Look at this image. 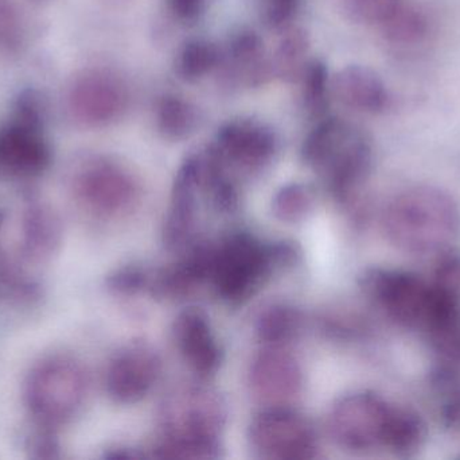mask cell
Returning <instances> with one entry per match:
<instances>
[{"mask_svg":"<svg viewBox=\"0 0 460 460\" xmlns=\"http://www.w3.org/2000/svg\"><path fill=\"white\" fill-rule=\"evenodd\" d=\"M228 410L215 389L182 385L172 389L159 408L162 439L154 456L162 459H217Z\"/></svg>","mask_w":460,"mask_h":460,"instance_id":"cell-1","label":"cell"},{"mask_svg":"<svg viewBox=\"0 0 460 460\" xmlns=\"http://www.w3.org/2000/svg\"><path fill=\"white\" fill-rule=\"evenodd\" d=\"M381 227L388 242L402 253L438 254L459 237V205L439 186H411L384 208Z\"/></svg>","mask_w":460,"mask_h":460,"instance_id":"cell-2","label":"cell"},{"mask_svg":"<svg viewBox=\"0 0 460 460\" xmlns=\"http://www.w3.org/2000/svg\"><path fill=\"white\" fill-rule=\"evenodd\" d=\"M300 250L294 242L265 243L249 232H232L212 245L209 284L229 305H240L256 294L276 270L294 266Z\"/></svg>","mask_w":460,"mask_h":460,"instance_id":"cell-3","label":"cell"},{"mask_svg":"<svg viewBox=\"0 0 460 460\" xmlns=\"http://www.w3.org/2000/svg\"><path fill=\"white\" fill-rule=\"evenodd\" d=\"M302 159L340 204L358 207L373 161L369 140L358 129L343 119H322L303 142Z\"/></svg>","mask_w":460,"mask_h":460,"instance_id":"cell-4","label":"cell"},{"mask_svg":"<svg viewBox=\"0 0 460 460\" xmlns=\"http://www.w3.org/2000/svg\"><path fill=\"white\" fill-rule=\"evenodd\" d=\"M86 394V373L66 356L43 361L32 370L26 383L27 407L45 426H59L75 418Z\"/></svg>","mask_w":460,"mask_h":460,"instance_id":"cell-5","label":"cell"},{"mask_svg":"<svg viewBox=\"0 0 460 460\" xmlns=\"http://www.w3.org/2000/svg\"><path fill=\"white\" fill-rule=\"evenodd\" d=\"M365 296L397 326L423 329L429 318L432 289L416 273L392 267H372L361 277Z\"/></svg>","mask_w":460,"mask_h":460,"instance_id":"cell-6","label":"cell"},{"mask_svg":"<svg viewBox=\"0 0 460 460\" xmlns=\"http://www.w3.org/2000/svg\"><path fill=\"white\" fill-rule=\"evenodd\" d=\"M394 405L373 392L348 394L330 410V435L338 446L353 453L384 448Z\"/></svg>","mask_w":460,"mask_h":460,"instance_id":"cell-7","label":"cell"},{"mask_svg":"<svg viewBox=\"0 0 460 460\" xmlns=\"http://www.w3.org/2000/svg\"><path fill=\"white\" fill-rule=\"evenodd\" d=\"M252 450L262 459L305 460L318 456L313 424L291 407L265 408L249 426Z\"/></svg>","mask_w":460,"mask_h":460,"instance_id":"cell-8","label":"cell"},{"mask_svg":"<svg viewBox=\"0 0 460 460\" xmlns=\"http://www.w3.org/2000/svg\"><path fill=\"white\" fill-rule=\"evenodd\" d=\"M128 104L123 83L112 73L89 69L75 77L67 91V107L84 126L104 127L119 121Z\"/></svg>","mask_w":460,"mask_h":460,"instance_id":"cell-9","label":"cell"},{"mask_svg":"<svg viewBox=\"0 0 460 460\" xmlns=\"http://www.w3.org/2000/svg\"><path fill=\"white\" fill-rule=\"evenodd\" d=\"M75 192L94 212L116 216L134 207L139 197V185L126 167L108 159H96L75 178Z\"/></svg>","mask_w":460,"mask_h":460,"instance_id":"cell-10","label":"cell"},{"mask_svg":"<svg viewBox=\"0 0 460 460\" xmlns=\"http://www.w3.org/2000/svg\"><path fill=\"white\" fill-rule=\"evenodd\" d=\"M210 149L226 169L252 175L265 169L272 162L278 151V140L267 124L240 119L224 124Z\"/></svg>","mask_w":460,"mask_h":460,"instance_id":"cell-11","label":"cell"},{"mask_svg":"<svg viewBox=\"0 0 460 460\" xmlns=\"http://www.w3.org/2000/svg\"><path fill=\"white\" fill-rule=\"evenodd\" d=\"M249 386L265 408L291 407L305 386L302 366L283 347H265L252 362Z\"/></svg>","mask_w":460,"mask_h":460,"instance_id":"cell-12","label":"cell"},{"mask_svg":"<svg viewBox=\"0 0 460 460\" xmlns=\"http://www.w3.org/2000/svg\"><path fill=\"white\" fill-rule=\"evenodd\" d=\"M51 158V146L40 124L13 116L0 127V177H37L50 167Z\"/></svg>","mask_w":460,"mask_h":460,"instance_id":"cell-13","label":"cell"},{"mask_svg":"<svg viewBox=\"0 0 460 460\" xmlns=\"http://www.w3.org/2000/svg\"><path fill=\"white\" fill-rule=\"evenodd\" d=\"M161 373L162 361L158 353L145 343H134L111 362L105 388L113 401L137 404L150 393Z\"/></svg>","mask_w":460,"mask_h":460,"instance_id":"cell-14","label":"cell"},{"mask_svg":"<svg viewBox=\"0 0 460 460\" xmlns=\"http://www.w3.org/2000/svg\"><path fill=\"white\" fill-rule=\"evenodd\" d=\"M201 194V172L197 154L182 162L172 183L164 226V243L167 250H182L190 242L196 230Z\"/></svg>","mask_w":460,"mask_h":460,"instance_id":"cell-15","label":"cell"},{"mask_svg":"<svg viewBox=\"0 0 460 460\" xmlns=\"http://www.w3.org/2000/svg\"><path fill=\"white\" fill-rule=\"evenodd\" d=\"M174 339L186 364L202 378L213 377L223 364V350L199 308H188L174 323Z\"/></svg>","mask_w":460,"mask_h":460,"instance_id":"cell-16","label":"cell"},{"mask_svg":"<svg viewBox=\"0 0 460 460\" xmlns=\"http://www.w3.org/2000/svg\"><path fill=\"white\" fill-rule=\"evenodd\" d=\"M212 243H202L169 266L151 272L148 293L155 299L181 300L209 283Z\"/></svg>","mask_w":460,"mask_h":460,"instance_id":"cell-17","label":"cell"},{"mask_svg":"<svg viewBox=\"0 0 460 460\" xmlns=\"http://www.w3.org/2000/svg\"><path fill=\"white\" fill-rule=\"evenodd\" d=\"M332 95L346 108L364 113L385 110L389 96L380 76L364 65H348L332 78Z\"/></svg>","mask_w":460,"mask_h":460,"instance_id":"cell-18","label":"cell"},{"mask_svg":"<svg viewBox=\"0 0 460 460\" xmlns=\"http://www.w3.org/2000/svg\"><path fill=\"white\" fill-rule=\"evenodd\" d=\"M226 59L246 86H259L270 77L272 64L265 59L264 42L253 30H241L230 38Z\"/></svg>","mask_w":460,"mask_h":460,"instance_id":"cell-19","label":"cell"},{"mask_svg":"<svg viewBox=\"0 0 460 460\" xmlns=\"http://www.w3.org/2000/svg\"><path fill=\"white\" fill-rule=\"evenodd\" d=\"M429 437L426 421L410 408L394 405L384 448L394 455L410 456L426 445Z\"/></svg>","mask_w":460,"mask_h":460,"instance_id":"cell-20","label":"cell"},{"mask_svg":"<svg viewBox=\"0 0 460 460\" xmlns=\"http://www.w3.org/2000/svg\"><path fill=\"white\" fill-rule=\"evenodd\" d=\"M303 316L294 305L276 302L264 308L256 320V335L265 347H284L302 329Z\"/></svg>","mask_w":460,"mask_h":460,"instance_id":"cell-21","label":"cell"},{"mask_svg":"<svg viewBox=\"0 0 460 460\" xmlns=\"http://www.w3.org/2000/svg\"><path fill=\"white\" fill-rule=\"evenodd\" d=\"M459 365L438 362L429 373V386L439 399V419L447 431L460 434Z\"/></svg>","mask_w":460,"mask_h":460,"instance_id":"cell-22","label":"cell"},{"mask_svg":"<svg viewBox=\"0 0 460 460\" xmlns=\"http://www.w3.org/2000/svg\"><path fill=\"white\" fill-rule=\"evenodd\" d=\"M310 50V38L302 27L288 26L284 29L273 54L272 70L287 81L300 80Z\"/></svg>","mask_w":460,"mask_h":460,"instance_id":"cell-23","label":"cell"},{"mask_svg":"<svg viewBox=\"0 0 460 460\" xmlns=\"http://www.w3.org/2000/svg\"><path fill=\"white\" fill-rule=\"evenodd\" d=\"M155 123L156 129L166 140H182L196 131L199 113L183 97L166 95L156 105Z\"/></svg>","mask_w":460,"mask_h":460,"instance_id":"cell-24","label":"cell"},{"mask_svg":"<svg viewBox=\"0 0 460 460\" xmlns=\"http://www.w3.org/2000/svg\"><path fill=\"white\" fill-rule=\"evenodd\" d=\"M221 51L208 40H190L180 49L175 59L178 76L186 81H197L220 67Z\"/></svg>","mask_w":460,"mask_h":460,"instance_id":"cell-25","label":"cell"},{"mask_svg":"<svg viewBox=\"0 0 460 460\" xmlns=\"http://www.w3.org/2000/svg\"><path fill=\"white\" fill-rule=\"evenodd\" d=\"M315 192L302 183L281 186L272 199V212L283 223H299L315 208Z\"/></svg>","mask_w":460,"mask_h":460,"instance_id":"cell-26","label":"cell"},{"mask_svg":"<svg viewBox=\"0 0 460 460\" xmlns=\"http://www.w3.org/2000/svg\"><path fill=\"white\" fill-rule=\"evenodd\" d=\"M300 81L305 111L314 118H319L326 113L332 94V78L326 64L321 59L308 61Z\"/></svg>","mask_w":460,"mask_h":460,"instance_id":"cell-27","label":"cell"},{"mask_svg":"<svg viewBox=\"0 0 460 460\" xmlns=\"http://www.w3.org/2000/svg\"><path fill=\"white\" fill-rule=\"evenodd\" d=\"M380 29L391 42L411 45L423 40L427 32V21L418 8L402 2Z\"/></svg>","mask_w":460,"mask_h":460,"instance_id":"cell-28","label":"cell"},{"mask_svg":"<svg viewBox=\"0 0 460 460\" xmlns=\"http://www.w3.org/2000/svg\"><path fill=\"white\" fill-rule=\"evenodd\" d=\"M26 243L37 254H49L54 250L61 237L59 221L50 211L43 208L31 210L26 219Z\"/></svg>","mask_w":460,"mask_h":460,"instance_id":"cell-29","label":"cell"},{"mask_svg":"<svg viewBox=\"0 0 460 460\" xmlns=\"http://www.w3.org/2000/svg\"><path fill=\"white\" fill-rule=\"evenodd\" d=\"M429 283L438 291L460 302V248L450 246L437 254Z\"/></svg>","mask_w":460,"mask_h":460,"instance_id":"cell-30","label":"cell"},{"mask_svg":"<svg viewBox=\"0 0 460 460\" xmlns=\"http://www.w3.org/2000/svg\"><path fill=\"white\" fill-rule=\"evenodd\" d=\"M351 18L381 27L402 5L404 0H340Z\"/></svg>","mask_w":460,"mask_h":460,"instance_id":"cell-31","label":"cell"},{"mask_svg":"<svg viewBox=\"0 0 460 460\" xmlns=\"http://www.w3.org/2000/svg\"><path fill=\"white\" fill-rule=\"evenodd\" d=\"M24 40L21 11L13 0H0V54L18 51Z\"/></svg>","mask_w":460,"mask_h":460,"instance_id":"cell-32","label":"cell"},{"mask_svg":"<svg viewBox=\"0 0 460 460\" xmlns=\"http://www.w3.org/2000/svg\"><path fill=\"white\" fill-rule=\"evenodd\" d=\"M150 280V270L137 265H128L111 273L107 278V286L119 296H135L148 292Z\"/></svg>","mask_w":460,"mask_h":460,"instance_id":"cell-33","label":"cell"},{"mask_svg":"<svg viewBox=\"0 0 460 460\" xmlns=\"http://www.w3.org/2000/svg\"><path fill=\"white\" fill-rule=\"evenodd\" d=\"M300 0H261L262 21L268 27L284 30L296 15Z\"/></svg>","mask_w":460,"mask_h":460,"instance_id":"cell-34","label":"cell"},{"mask_svg":"<svg viewBox=\"0 0 460 460\" xmlns=\"http://www.w3.org/2000/svg\"><path fill=\"white\" fill-rule=\"evenodd\" d=\"M209 0H166L167 10L178 22L194 23L208 8Z\"/></svg>","mask_w":460,"mask_h":460,"instance_id":"cell-35","label":"cell"},{"mask_svg":"<svg viewBox=\"0 0 460 460\" xmlns=\"http://www.w3.org/2000/svg\"><path fill=\"white\" fill-rule=\"evenodd\" d=\"M31 450L34 451V458L54 459L58 456V445L51 437H40L32 443Z\"/></svg>","mask_w":460,"mask_h":460,"instance_id":"cell-36","label":"cell"},{"mask_svg":"<svg viewBox=\"0 0 460 460\" xmlns=\"http://www.w3.org/2000/svg\"><path fill=\"white\" fill-rule=\"evenodd\" d=\"M0 223H2V215H0Z\"/></svg>","mask_w":460,"mask_h":460,"instance_id":"cell-37","label":"cell"}]
</instances>
